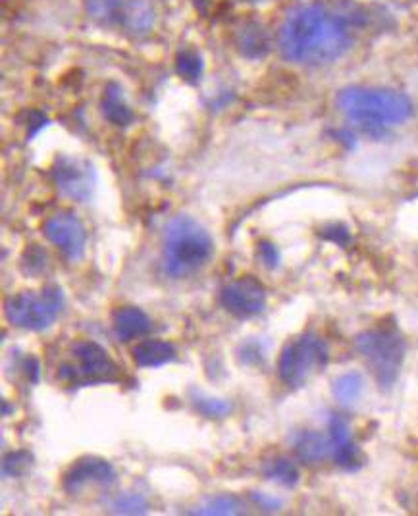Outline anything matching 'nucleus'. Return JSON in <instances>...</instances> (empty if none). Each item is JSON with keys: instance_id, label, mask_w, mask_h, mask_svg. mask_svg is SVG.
I'll return each instance as SVG.
<instances>
[{"instance_id": "obj_18", "label": "nucleus", "mask_w": 418, "mask_h": 516, "mask_svg": "<svg viewBox=\"0 0 418 516\" xmlns=\"http://www.w3.org/2000/svg\"><path fill=\"white\" fill-rule=\"evenodd\" d=\"M296 453L303 462H320L332 455V440L318 432H301L296 440Z\"/></svg>"}, {"instance_id": "obj_2", "label": "nucleus", "mask_w": 418, "mask_h": 516, "mask_svg": "<svg viewBox=\"0 0 418 516\" xmlns=\"http://www.w3.org/2000/svg\"><path fill=\"white\" fill-rule=\"evenodd\" d=\"M335 102L339 112L370 135H382L413 116V102L405 92L385 87H345Z\"/></svg>"}, {"instance_id": "obj_4", "label": "nucleus", "mask_w": 418, "mask_h": 516, "mask_svg": "<svg viewBox=\"0 0 418 516\" xmlns=\"http://www.w3.org/2000/svg\"><path fill=\"white\" fill-rule=\"evenodd\" d=\"M355 347L366 361L380 387H392L405 361V339L395 327H374L355 339Z\"/></svg>"}, {"instance_id": "obj_22", "label": "nucleus", "mask_w": 418, "mask_h": 516, "mask_svg": "<svg viewBox=\"0 0 418 516\" xmlns=\"http://www.w3.org/2000/svg\"><path fill=\"white\" fill-rule=\"evenodd\" d=\"M205 62L200 54L193 49H181L176 54V72L183 82L188 83H199L200 75H203Z\"/></svg>"}, {"instance_id": "obj_23", "label": "nucleus", "mask_w": 418, "mask_h": 516, "mask_svg": "<svg viewBox=\"0 0 418 516\" xmlns=\"http://www.w3.org/2000/svg\"><path fill=\"white\" fill-rule=\"evenodd\" d=\"M197 514H239L241 512V501L234 495H216L207 499V501L200 505Z\"/></svg>"}, {"instance_id": "obj_31", "label": "nucleus", "mask_w": 418, "mask_h": 516, "mask_svg": "<svg viewBox=\"0 0 418 516\" xmlns=\"http://www.w3.org/2000/svg\"><path fill=\"white\" fill-rule=\"evenodd\" d=\"M245 3H262V0H245Z\"/></svg>"}, {"instance_id": "obj_20", "label": "nucleus", "mask_w": 418, "mask_h": 516, "mask_svg": "<svg viewBox=\"0 0 418 516\" xmlns=\"http://www.w3.org/2000/svg\"><path fill=\"white\" fill-rule=\"evenodd\" d=\"M365 391V380L359 372H347L335 378L332 384V394L342 404H351L359 401Z\"/></svg>"}, {"instance_id": "obj_25", "label": "nucleus", "mask_w": 418, "mask_h": 516, "mask_svg": "<svg viewBox=\"0 0 418 516\" xmlns=\"http://www.w3.org/2000/svg\"><path fill=\"white\" fill-rule=\"evenodd\" d=\"M29 453L25 451H15V453H10V455H6L5 462H3V471H5V476H20L27 471V466H29Z\"/></svg>"}, {"instance_id": "obj_1", "label": "nucleus", "mask_w": 418, "mask_h": 516, "mask_svg": "<svg viewBox=\"0 0 418 516\" xmlns=\"http://www.w3.org/2000/svg\"><path fill=\"white\" fill-rule=\"evenodd\" d=\"M366 20L351 3H299L291 6L277 29V46L286 60L303 66H326L342 58L353 44L355 29Z\"/></svg>"}, {"instance_id": "obj_5", "label": "nucleus", "mask_w": 418, "mask_h": 516, "mask_svg": "<svg viewBox=\"0 0 418 516\" xmlns=\"http://www.w3.org/2000/svg\"><path fill=\"white\" fill-rule=\"evenodd\" d=\"M64 308V293L58 286H46L41 291H22L10 297L5 312L10 324L29 332H43L53 326Z\"/></svg>"}, {"instance_id": "obj_16", "label": "nucleus", "mask_w": 418, "mask_h": 516, "mask_svg": "<svg viewBox=\"0 0 418 516\" xmlns=\"http://www.w3.org/2000/svg\"><path fill=\"white\" fill-rule=\"evenodd\" d=\"M236 44L243 56L262 58L270 51V35L267 27L258 22H247L238 29Z\"/></svg>"}, {"instance_id": "obj_24", "label": "nucleus", "mask_w": 418, "mask_h": 516, "mask_svg": "<svg viewBox=\"0 0 418 516\" xmlns=\"http://www.w3.org/2000/svg\"><path fill=\"white\" fill-rule=\"evenodd\" d=\"M112 511L120 514H143L147 512V499L139 493H122L112 503Z\"/></svg>"}, {"instance_id": "obj_11", "label": "nucleus", "mask_w": 418, "mask_h": 516, "mask_svg": "<svg viewBox=\"0 0 418 516\" xmlns=\"http://www.w3.org/2000/svg\"><path fill=\"white\" fill-rule=\"evenodd\" d=\"M220 305L238 318H251L265 310L267 289L253 276H243L220 291Z\"/></svg>"}, {"instance_id": "obj_9", "label": "nucleus", "mask_w": 418, "mask_h": 516, "mask_svg": "<svg viewBox=\"0 0 418 516\" xmlns=\"http://www.w3.org/2000/svg\"><path fill=\"white\" fill-rule=\"evenodd\" d=\"M51 178L62 195L77 202L89 200L97 185V174L92 164L85 159L66 154H60L53 162Z\"/></svg>"}, {"instance_id": "obj_21", "label": "nucleus", "mask_w": 418, "mask_h": 516, "mask_svg": "<svg viewBox=\"0 0 418 516\" xmlns=\"http://www.w3.org/2000/svg\"><path fill=\"white\" fill-rule=\"evenodd\" d=\"M262 474H265L268 480H274L287 488H293L299 482V468L287 457H276L265 462V466H262Z\"/></svg>"}, {"instance_id": "obj_6", "label": "nucleus", "mask_w": 418, "mask_h": 516, "mask_svg": "<svg viewBox=\"0 0 418 516\" xmlns=\"http://www.w3.org/2000/svg\"><path fill=\"white\" fill-rule=\"evenodd\" d=\"M328 358L326 341L308 332L286 343L277 361V374L286 385L301 387L328 365Z\"/></svg>"}, {"instance_id": "obj_3", "label": "nucleus", "mask_w": 418, "mask_h": 516, "mask_svg": "<svg viewBox=\"0 0 418 516\" xmlns=\"http://www.w3.org/2000/svg\"><path fill=\"white\" fill-rule=\"evenodd\" d=\"M212 248V238L207 228L188 214H178L164 228V270L176 279L190 276L210 258Z\"/></svg>"}, {"instance_id": "obj_26", "label": "nucleus", "mask_w": 418, "mask_h": 516, "mask_svg": "<svg viewBox=\"0 0 418 516\" xmlns=\"http://www.w3.org/2000/svg\"><path fill=\"white\" fill-rule=\"evenodd\" d=\"M257 257L270 270L277 268V266H280V260H282L280 251H277V247L274 243H270V241H260L257 245Z\"/></svg>"}, {"instance_id": "obj_30", "label": "nucleus", "mask_w": 418, "mask_h": 516, "mask_svg": "<svg viewBox=\"0 0 418 516\" xmlns=\"http://www.w3.org/2000/svg\"><path fill=\"white\" fill-rule=\"evenodd\" d=\"M25 374L31 378V382H37L39 380V363L35 358H27L25 361Z\"/></svg>"}, {"instance_id": "obj_19", "label": "nucleus", "mask_w": 418, "mask_h": 516, "mask_svg": "<svg viewBox=\"0 0 418 516\" xmlns=\"http://www.w3.org/2000/svg\"><path fill=\"white\" fill-rule=\"evenodd\" d=\"M190 399H191L193 409L200 416H205L209 420H220V418H226L231 413L229 401L210 397V395L203 394V391H199V389H191L190 391Z\"/></svg>"}, {"instance_id": "obj_28", "label": "nucleus", "mask_w": 418, "mask_h": 516, "mask_svg": "<svg viewBox=\"0 0 418 516\" xmlns=\"http://www.w3.org/2000/svg\"><path fill=\"white\" fill-rule=\"evenodd\" d=\"M324 238H328L337 245H345L349 241V231L344 226H332L330 229L324 231Z\"/></svg>"}, {"instance_id": "obj_17", "label": "nucleus", "mask_w": 418, "mask_h": 516, "mask_svg": "<svg viewBox=\"0 0 418 516\" xmlns=\"http://www.w3.org/2000/svg\"><path fill=\"white\" fill-rule=\"evenodd\" d=\"M101 108L104 118L114 123V126H128L133 120V114L123 97V91L118 83H108L101 101Z\"/></svg>"}, {"instance_id": "obj_8", "label": "nucleus", "mask_w": 418, "mask_h": 516, "mask_svg": "<svg viewBox=\"0 0 418 516\" xmlns=\"http://www.w3.org/2000/svg\"><path fill=\"white\" fill-rule=\"evenodd\" d=\"M73 358L77 366L62 365L58 370V378L68 384L77 385H92V384H104L114 382L118 378V366L112 361V356L106 353L95 341H75L72 347Z\"/></svg>"}, {"instance_id": "obj_15", "label": "nucleus", "mask_w": 418, "mask_h": 516, "mask_svg": "<svg viewBox=\"0 0 418 516\" xmlns=\"http://www.w3.org/2000/svg\"><path fill=\"white\" fill-rule=\"evenodd\" d=\"M133 361L139 368H159L176 361V347L170 341L145 339L137 343L131 351Z\"/></svg>"}, {"instance_id": "obj_12", "label": "nucleus", "mask_w": 418, "mask_h": 516, "mask_svg": "<svg viewBox=\"0 0 418 516\" xmlns=\"http://www.w3.org/2000/svg\"><path fill=\"white\" fill-rule=\"evenodd\" d=\"M116 482V471L112 464L99 457H83L75 461L62 480V488L68 493H77L87 486H111Z\"/></svg>"}, {"instance_id": "obj_14", "label": "nucleus", "mask_w": 418, "mask_h": 516, "mask_svg": "<svg viewBox=\"0 0 418 516\" xmlns=\"http://www.w3.org/2000/svg\"><path fill=\"white\" fill-rule=\"evenodd\" d=\"M151 318L141 308L122 307L112 315V330L120 341H131L151 332Z\"/></svg>"}, {"instance_id": "obj_29", "label": "nucleus", "mask_w": 418, "mask_h": 516, "mask_svg": "<svg viewBox=\"0 0 418 516\" xmlns=\"http://www.w3.org/2000/svg\"><path fill=\"white\" fill-rule=\"evenodd\" d=\"M253 499L262 509H267V511H276L277 507H280V501H277V499L267 497L265 493H253Z\"/></svg>"}, {"instance_id": "obj_7", "label": "nucleus", "mask_w": 418, "mask_h": 516, "mask_svg": "<svg viewBox=\"0 0 418 516\" xmlns=\"http://www.w3.org/2000/svg\"><path fill=\"white\" fill-rule=\"evenodd\" d=\"M87 12L102 27L130 37H143L154 25L151 0H87Z\"/></svg>"}, {"instance_id": "obj_10", "label": "nucleus", "mask_w": 418, "mask_h": 516, "mask_svg": "<svg viewBox=\"0 0 418 516\" xmlns=\"http://www.w3.org/2000/svg\"><path fill=\"white\" fill-rule=\"evenodd\" d=\"M44 238L49 239L68 260L82 258L87 245V231L83 222L72 210H58L43 224Z\"/></svg>"}, {"instance_id": "obj_13", "label": "nucleus", "mask_w": 418, "mask_h": 516, "mask_svg": "<svg viewBox=\"0 0 418 516\" xmlns=\"http://www.w3.org/2000/svg\"><path fill=\"white\" fill-rule=\"evenodd\" d=\"M330 440H332V455L339 466L345 468V471H355V468L361 466L359 449L351 440L349 422L344 416L332 414Z\"/></svg>"}, {"instance_id": "obj_27", "label": "nucleus", "mask_w": 418, "mask_h": 516, "mask_svg": "<svg viewBox=\"0 0 418 516\" xmlns=\"http://www.w3.org/2000/svg\"><path fill=\"white\" fill-rule=\"evenodd\" d=\"M265 355H262V349L257 341H247L245 346H241L239 349V361L245 365H258Z\"/></svg>"}]
</instances>
